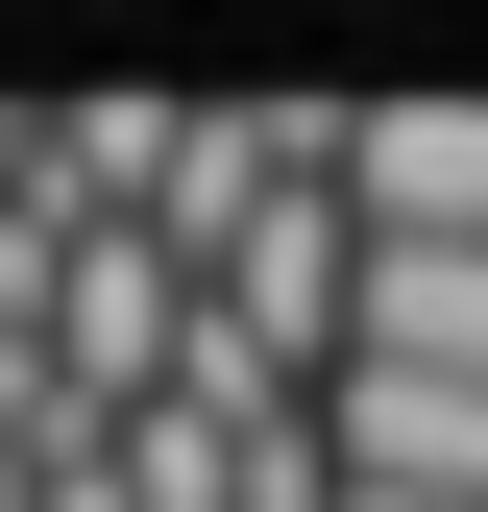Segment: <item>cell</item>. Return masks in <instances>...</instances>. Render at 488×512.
<instances>
[{
    "instance_id": "6da1fadb",
    "label": "cell",
    "mask_w": 488,
    "mask_h": 512,
    "mask_svg": "<svg viewBox=\"0 0 488 512\" xmlns=\"http://www.w3.org/2000/svg\"><path fill=\"white\" fill-rule=\"evenodd\" d=\"M342 220L366 244H488V98H342Z\"/></svg>"
},
{
    "instance_id": "7a4b0ae2",
    "label": "cell",
    "mask_w": 488,
    "mask_h": 512,
    "mask_svg": "<svg viewBox=\"0 0 488 512\" xmlns=\"http://www.w3.org/2000/svg\"><path fill=\"white\" fill-rule=\"evenodd\" d=\"M342 366H440V391H488V244H366Z\"/></svg>"
},
{
    "instance_id": "3957f363",
    "label": "cell",
    "mask_w": 488,
    "mask_h": 512,
    "mask_svg": "<svg viewBox=\"0 0 488 512\" xmlns=\"http://www.w3.org/2000/svg\"><path fill=\"white\" fill-rule=\"evenodd\" d=\"M25 196H49V122H25V98H0V220H25Z\"/></svg>"
}]
</instances>
